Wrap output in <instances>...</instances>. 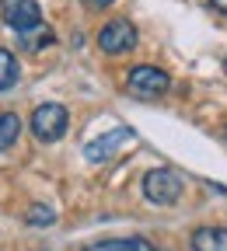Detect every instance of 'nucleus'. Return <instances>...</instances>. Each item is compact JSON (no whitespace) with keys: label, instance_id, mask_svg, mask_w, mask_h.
<instances>
[{"label":"nucleus","instance_id":"f257e3e1","mask_svg":"<svg viewBox=\"0 0 227 251\" xmlns=\"http://www.w3.org/2000/svg\"><path fill=\"white\" fill-rule=\"evenodd\" d=\"M31 133H35V140H42V143H56V140H63V133H67V126H70V115H67V108L63 105H56V101H49V105H39L35 112H31Z\"/></svg>","mask_w":227,"mask_h":251},{"label":"nucleus","instance_id":"f03ea898","mask_svg":"<svg viewBox=\"0 0 227 251\" xmlns=\"http://www.w3.org/2000/svg\"><path fill=\"white\" fill-rule=\"evenodd\" d=\"M143 196L154 206H175L182 199V178L171 168H154L143 175Z\"/></svg>","mask_w":227,"mask_h":251},{"label":"nucleus","instance_id":"7ed1b4c3","mask_svg":"<svg viewBox=\"0 0 227 251\" xmlns=\"http://www.w3.org/2000/svg\"><path fill=\"white\" fill-rule=\"evenodd\" d=\"M126 87L137 94V98H161L168 87H171V77L161 70V67H150V63H140V67L129 70L126 77Z\"/></svg>","mask_w":227,"mask_h":251},{"label":"nucleus","instance_id":"20e7f679","mask_svg":"<svg viewBox=\"0 0 227 251\" xmlns=\"http://www.w3.org/2000/svg\"><path fill=\"white\" fill-rule=\"evenodd\" d=\"M0 18H4L7 28L25 35V31L42 25V7H39V0H0Z\"/></svg>","mask_w":227,"mask_h":251},{"label":"nucleus","instance_id":"39448f33","mask_svg":"<svg viewBox=\"0 0 227 251\" xmlns=\"http://www.w3.org/2000/svg\"><path fill=\"white\" fill-rule=\"evenodd\" d=\"M98 46H102V52H109V56L129 52V49L137 46V28L129 25L126 18H112V21L98 31Z\"/></svg>","mask_w":227,"mask_h":251},{"label":"nucleus","instance_id":"423d86ee","mask_svg":"<svg viewBox=\"0 0 227 251\" xmlns=\"http://www.w3.org/2000/svg\"><path fill=\"white\" fill-rule=\"evenodd\" d=\"M133 129H129V126H119V129H109L102 140H94V143H87L84 147V153H87V161L91 164H105L109 157H115V150L122 147V143H133Z\"/></svg>","mask_w":227,"mask_h":251},{"label":"nucleus","instance_id":"0eeeda50","mask_svg":"<svg viewBox=\"0 0 227 251\" xmlns=\"http://www.w3.org/2000/svg\"><path fill=\"white\" fill-rule=\"evenodd\" d=\"M81 251H157L147 237H112V241H94Z\"/></svg>","mask_w":227,"mask_h":251},{"label":"nucleus","instance_id":"6e6552de","mask_svg":"<svg viewBox=\"0 0 227 251\" xmlns=\"http://www.w3.org/2000/svg\"><path fill=\"white\" fill-rule=\"evenodd\" d=\"M192 251H227V227H199L192 234Z\"/></svg>","mask_w":227,"mask_h":251},{"label":"nucleus","instance_id":"1a4fd4ad","mask_svg":"<svg viewBox=\"0 0 227 251\" xmlns=\"http://www.w3.org/2000/svg\"><path fill=\"white\" fill-rule=\"evenodd\" d=\"M18 136H21V119L14 112H0V153L7 147H14Z\"/></svg>","mask_w":227,"mask_h":251},{"label":"nucleus","instance_id":"9d476101","mask_svg":"<svg viewBox=\"0 0 227 251\" xmlns=\"http://www.w3.org/2000/svg\"><path fill=\"white\" fill-rule=\"evenodd\" d=\"M14 84H18V59H14V52L0 49V91H7Z\"/></svg>","mask_w":227,"mask_h":251},{"label":"nucleus","instance_id":"9b49d317","mask_svg":"<svg viewBox=\"0 0 227 251\" xmlns=\"http://www.w3.org/2000/svg\"><path fill=\"white\" fill-rule=\"evenodd\" d=\"M53 220H56V213H53L49 206H31V213H28V224H35V227L53 224Z\"/></svg>","mask_w":227,"mask_h":251},{"label":"nucleus","instance_id":"f8f14e48","mask_svg":"<svg viewBox=\"0 0 227 251\" xmlns=\"http://www.w3.org/2000/svg\"><path fill=\"white\" fill-rule=\"evenodd\" d=\"M53 39H56V35L46 28V31H39L35 39H28V42H25V49H42V46H53Z\"/></svg>","mask_w":227,"mask_h":251},{"label":"nucleus","instance_id":"ddd939ff","mask_svg":"<svg viewBox=\"0 0 227 251\" xmlns=\"http://www.w3.org/2000/svg\"><path fill=\"white\" fill-rule=\"evenodd\" d=\"M213 4V11H220V14H227V0H210Z\"/></svg>","mask_w":227,"mask_h":251},{"label":"nucleus","instance_id":"4468645a","mask_svg":"<svg viewBox=\"0 0 227 251\" xmlns=\"http://www.w3.org/2000/svg\"><path fill=\"white\" fill-rule=\"evenodd\" d=\"M94 7H109V4H115V0H91Z\"/></svg>","mask_w":227,"mask_h":251},{"label":"nucleus","instance_id":"2eb2a0df","mask_svg":"<svg viewBox=\"0 0 227 251\" xmlns=\"http://www.w3.org/2000/svg\"><path fill=\"white\" fill-rule=\"evenodd\" d=\"M224 74H227V59H224Z\"/></svg>","mask_w":227,"mask_h":251}]
</instances>
